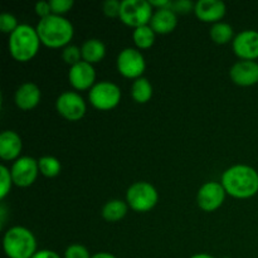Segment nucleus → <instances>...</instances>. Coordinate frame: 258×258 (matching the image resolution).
<instances>
[{"label":"nucleus","instance_id":"obj_1","mask_svg":"<svg viewBox=\"0 0 258 258\" xmlns=\"http://www.w3.org/2000/svg\"><path fill=\"white\" fill-rule=\"evenodd\" d=\"M222 185L234 198H251L258 191V173L248 165L231 166L222 175Z\"/></svg>","mask_w":258,"mask_h":258},{"label":"nucleus","instance_id":"obj_2","mask_svg":"<svg viewBox=\"0 0 258 258\" xmlns=\"http://www.w3.org/2000/svg\"><path fill=\"white\" fill-rule=\"evenodd\" d=\"M35 29L40 42L49 48L67 47L75 34L72 23L62 15L55 14L40 19Z\"/></svg>","mask_w":258,"mask_h":258},{"label":"nucleus","instance_id":"obj_3","mask_svg":"<svg viewBox=\"0 0 258 258\" xmlns=\"http://www.w3.org/2000/svg\"><path fill=\"white\" fill-rule=\"evenodd\" d=\"M40 39L37 29L28 24H20L9 38V50L18 62H28L35 57Z\"/></svg>","mask_w":258,"mask_h":258},{"label":"nucleus","instance_id":"obj_4","mask_svg":"<svg viewBox=\"0 0 258 258\" xmlns=\"http://www.w3.org/2000/svg\"><path fill=\"white\" fill-rule=\"evenodd\" d=\"M4 252L9 258H32L37 253V241L29 229L13 227L3 239Z\"/></svg>","mask_w":258,"mask_h":258},{"label":"nucleus","instance_id":"obj_5","mask_svg":"<svg viewBox=\"0 0 258 258\" xmlns=\"http://www.w3.org/2000/svg\"><path fill=\"white\" fill-rule=\"evenodd\" d=\"M159 199V194L155 186L151 185L148 181H136L126 193V202L131 209L139 213H145L151 211L156 206Z\"/></svg>","mask_w":258,"mask_h":258},{"label":"nucleus","instance_id":"obj_6","mask_svg":"<svg viewBox=\"0 0 258 258\" xmlns=\"http://www.w3.org/2000/svg\"><path fill=\"white\" fill-rule=\"evenodd\" d=\"M153 7L148 0H123L121 2L120 19L133 28L148 25L153 18Z\"/></svg>","mask_w":258,"mask_h":258},{"label":"nucleus","instance_id":"obj_7","mask_svg":"<svg viewBox=\"0 0 258 258\" xmlns=\"http://www.w3.org/2000/svg\"><path fill=\"white\" fill-rule=\"evenodd\" d=\"M88 98L93 107L97 110H112L120 103L121 90L115 83L108 82V81H101L91 88Z\"/></svg>","mask_w":258,"mask_h":258},{"label":"nucleus","instance_id":"obj_8","mask_svg":"<svg viewBox=\"0 0 258 258\" xmlns=\"http://www.w3.org/2000/svg\"><path fill=\"white\" fill-rule=\"evenodd\" d=\"M146 62L140 50L135 48H125L117 57V70L123 77L138 78L145 72Z\"/></svg>","mask_w":258,"mask_h":258},{"label":"nucleus","instance_id":"obj_9","mask_svg":"<svg viewBox=\"0 0 258 258\" xmlns=\"http://www.w3.org/2000/svg\"><path fill=\"white\" fill-rule=\"evenodd\" d=\"M58 113L70 121H78L85 116L87 111L85 100L76 92H63L55 101Z\"/></svg>","mask_w":258,"mask_h":258},{"label":"nucleus","instance_id":"obj_10","mask_svg":"<svg viewBox=\"0 0 258 258\" xmlns=\"http://www.w3.org/2000/svg\"><path fill=\"white\" fill-rule=\"evenodd\" d=\"M10 173L15 185L27 188L34 183L39 173L38 160L30 156H20L18 160L14 161Z\"/></svg>","mask_w":258,"mask_h":258},{"label":"nucleus","instance_id":"obj_11","mask_svg":"<svg viewBox=\"0 0 258 258\" xmlns=\"http://www.w3.org/2000/svg\"><path fill=\"white\" fill-rule=\"evenodd\" d=\"M226 190L222 183L218 181H208L199 189L197 202L199 208L204 212H213L223 204L226 199Z\"/></svg>","mask_w":258,"mask_h":258},{"label":"nucleus","instance_id":"obj_12","mask_svg":"<svg viewBox=\"0 0 258 258\" xmlns=\"http://www.w3.org/2000/svg\"><path fill=\"white\" fill-rule=\"evenodd\" d=\"M233 50L243 60H254L258 58V32L243 30L233 39Z\"/></svg>","mask_w":258,"mask_h":258},{"label":"nucleus","instance_id":"obj_13","mask_svg":"<svg viewBox=\"0 0 258 258\" xmlns=\"http://www.w3.org/2000/svg\"><path fill=\"white\" fill-rule=\"evenodd\" d=\"M68 80L73 88L78 91H85L92 88L96 80L95 68L91 63L81 60L77 64L72 66L68 73Z\"/></svg>","mask_w":258,"mask_h":258},{"label":"nucleus","instance_id":"obj_14","mask_svg":"<svg viewBox=\"0 0 258 258\" xmlns=\"http://www.w3.org/2000/svg\"><path fill=\"white\" fill-rule=\"evenodd\" d=\"M232 81L236 85L248 87L258 83V63L254 60H239L229 71Z\"/></svg>","mask_w":258,"mask_h":258},{"label":"nucleus","instance_id":"obj_15","mask_svg":"<svg viewBox=\"0 0 258 258\" xmlns=\"http://www.w3.org/2000/svg\"><path fill=\"white\" fill-rule=\"evenodd\" d=\"M226 4L221 0H199L196 3L194 12L197 18L206 23H219L226 15Z\"/></svg>","mask_w":258,"mask_h":258},{"label":"nucleus","instance_id":"obj_16","mask_svg":"<svg viewBox=\"0 0 258 258\" xmlns=\"http://www.w3.org/2000/svg\"><path fill=\"white\" fill-rule=\"evenodd\" d=\"M22 139L15 131H4L0 135V158L3 160H18L22 151Z\"/></svg>","mask_w":258,"mask_h":258},{"label":"nucleus","instance_id":"obj_17","mask_svg":"<svg viewBox=\"0 0 258 258\" xmlns=\"http://www.w3.org/2000/svg\"><path fill=\"white\" fill-rule=\"evenodd\" d=\"M40 101V90L35 83H23L15 92V103L20 110H32Z\"/></svg>","mask_w":258,"mask_h":258},{"label":"nucleus","instance_id":"obj_18","mask_svg":"<svg viewBox=\"0 0 258 258\" xmlns=\"http://www.w3.org/2000/svg\"><path fill=\"white\" fill-rule=\"evenodd\" d=\"M176 24H178L176 14L168 8L155 10L150 20V27L159 34H169L175 29Z\"/></svg>","mask_w":258,"mask_h":258},{"label":"nucleus","instance_id":"obj_19","mask_svg":"<svg viewBox=\"0 0 258 258\" xmlns=\"http://www.w3.org/2000/svg\"><path fill=\"white\" fill-rule=\"evenodd\" d=\"M82 58L87 63H97L102 60L106 55V45L100 39H88L81 47Z\"/></svg>","mask_w":258,"mask_h":258},{"label":"nucleus","instance_id":"obj_20","mask_svg":"<svg viewBox=\"0 0 258 258\" xmlns=\"http://www.w3.org/2000/svg\"><path fill=\"white\" fill-rule=\"evenodd\" d=\"M127 213V204L120 199L107 202L102 208V217L107 222L121 221Z\"/></svg>","mask_w":258,"mask_h":258},{"label":"nucleus","instance_id":"obj_21","mask_svg":"<svg viewBox=\"0 0 258 258\" xmlns=\"http://www.w3.org/2000/svg\"><path fill=\"white\" fill-rule=\"evenodd\" d=\"M131 96L138 103H146L153 96V86L145 77H140L134 81L131 86Z\"/></svg>","mask_w":258,"mask_h":258},{"label":"nucleus","instance_id":"obj_22","mask_svg":"<svg viewBox=\"0 0 258 258\" xmlns=\"http://www.w3.org/2000/svg\"><path fill=\"white\" fill-rule=\"evenodd\" d=\"M134 42L141 49H148L155 42V32L150 25H143L134 30Z\"/></svg>","mask_w":258,"mask_h":258},{"label":"nucleus","instance_id":"obj_23","mask_svg":"<svg viewBox=\"0 0 258 258\" xmlns=\"http://www.w3.org/2000/svg\"><path fill=\"white\" fill-rule=\"evenodd\" d=\"M211 38L217 44H226L233 38V28L228 23H216L211 28Z\"/></svg>","mask_w":258,"mask_h":258},{"label":"nucleus","instance_id":"obj_24","mask_svg":"<svg viewBox=\"0 0 258 258\" xmlns=\"http://www.w3.org/2000/svg\"><path fill=\"white\" fill-rule=\"evenodd\" d=\"M38 165H39V171L47 178H54L60 173L59 160L54 156H42L38 160Z\"/></svg>","mask_w":258,"mask_h":258},{"label":"nucleus","instance_id":"obj_25","mask_svg":"<svg viewBox=\"0 0 258 258\" xmlns=\"http://www.w3.org/2000/svg\"><path fill=\"white\" fill-rule=\"evenodd\" d=\"M62 58L67 64H70L71 67L75 64H77L78 62H81V58H82V52H81V48H78L77 45L68 44L67 47L63 48L62 52Z\"/></svg>","mask_w":258,"mask_h":258},{"label":"nucleus","instance_id":"obj_26","mask_svg":"<svg viewBox=\"0 0 258 258\" xmlns=\"http://www.w3.org/2000/svg\"><path fill=\"white\" fill-rule=\"evenodd\" d=\"M0 180H2V189H0V198L4 199L5 197L9 194L10 189H12L13 178L12 173L7 166H0Z\"/></svg>","mask_w":258,"mask_h":258},{"label":"nucleus","instance_id":"obj_27","mask_svg":"<svg viewBox=\"0 0 258 258\" xmlns=\"http://www.w3.org/2000/svg\"><path fill=\"white\" fill-rule=\"evenodd\" d=\"M18 27H19V24H18L17 18L13 14H10V13H3L0 15V30L3 33H9V34H12Z\"/></svg>","mask_w":258,"mask_h":258},{"label":"nucleus","instance_id":"obj_28","mask_svg":"<svg viewBox=\"0 0 258 258\" xmlns=\"http://www.w3.org/2000/svg\"><path fill=\"white\" fill-rule=\"evenodd\" d=\"M64 258H92L90 252L82 244H71L64 252Z\"/></svg>","mask_w":258,"mask_h":258},{"label":"nucleus","instance_id":"obj_29","mask_svg":"<svg viewBox=\"0 0 258 258\" xmlns=\"http://www.w3.org/2000/svg\"><path fill=\"white\" fill-rule=\"evenodd\" d=\"M49 4L52 8V13L55 15L64 14L73 7L72 0H49Z\"/></svg>","mask_w":258,"mask_h":258},{"label":"nucleus","instance_id":"obj_30","mask_svg":"<svg viewBox=\"0 0 258 258\" xmlns=\"http://www.w3.org/2000/svg\"><path fill=\"white\" fill-rule=\"evenodd\" d=\"M120 8L121 2H117V0H106L102 4L103 13L110 18L120 17Z\"/></svg>","mask_w":258,"mask_h":258},{"label":"nucleus","instance_id":"obj_31","mask_svg":"<svg viewBox=\"0 0 258 258\" xmlns=\"http://www.w3.org/2000/svg\"><path fill=\"white\" fill-rule=\"evenodd\" d=\"M196 5L193 4L189 0H178V2H171L170 9L173 10L174 13H183V14H186V13L190 12Z\"/></svg>","mask_w":258,"mask_h":258},{"label":"nucleus","instance_id":"obj_32","mask_svg":"<svg viewBox=\"0 0 258 258\" xmlns=\"http://www.w3.org/2000/svg\"><path fill=\"white\" fill-rule=\"evenodd\" d=\"M35 13L40 17V19L43 18H47L49 15H52V8H50L49 2H38L35 4Z\"/></svg>","mask_w":258,"mask_h":258},{"label":"nucleus","instance_id":"obj_33","mask_svg":"<svg viewBox=\"0 0 258 258\" xmlns=\"http://www.w3.org/2000/svg\"><path fill=\"white\" fill-rule=\"evenodd\" d=\"M32 258H60V257L59 254L55 253L54 251H50V249H40V251H37V253H35Z\"/></svg>","mask_w":258,"mask_h":258},{"label":"nucleus","instance_id":"obj_34","mask_svg":"<svg viewBox=\"0 0 258 258\" xmlns=\"http://www.w3.org/2000/svg\"><path fill=\"white\" fill-rule=\"evenodd\" d=\"M150 4L151 7H158V9H165V8L170 9L171 2L169 0H150Z\"/></svg>","mask_w":258,"mask_h":258},{"label":"nucleus","instance_id":"obj_35","mask_svg":"<svg viewBox=\"0 0 258 258\" xmlns=\"http://www.w3.org/2000/svg\"><path fill=\"white\" fill-rule=\"evenodd\" d=\"M92 258H117V257H115L111 253H107V252H100V253L93 254Z\"/></svg>","mask_w":258,"mask_h":258},{"label":"nucleus","instance_id":"obj_36","mask_svg":"<svg viewBox=\"0 0 258 258\" xmlns=\"http://www.w3.org/2000/svg\"><path fill=\"white\" fill-rule=\"evenodd\" d=\"M190 258H216V257L211 256V254H207V253H198V254H194V256H191Z\"/></svg>","mask_w":258,"mask_h":258}]
</instances>
